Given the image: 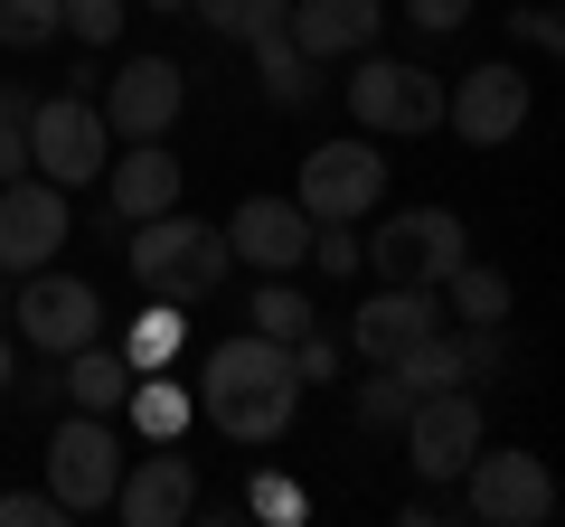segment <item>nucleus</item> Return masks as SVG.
<instances>
[{"label":"nucleus","instance_id":"f257e3e1","mask_svg":"<svg viewBox=\"0 0 565 527\" xmlns=\"http://www.w3.org/2000/svg\"><path fill=\"white\" fill-rule=\"evenodd\" d=\"M189 406H199L226 443H274V433L302 415V377H292L282 340L245 330V340H217V348H207V377H199Z\"/></svg>","mask_w":565,"mask_h":527},{"label":"nucleus","instance_id":"f03ea898","mask_svg":"<svg viewBox=\"0 0 565 527\" xmlns=\"http://www.w3.org/2000/svg\"><path fill=\"white\" fill-rule=\"evenodd\" d=\"M122 255H132V283L151 292V302H207V292L226 283V226H199L180 217V207H161V217H141L132 236H122Z\"/></svg>","mask_w":565,"mask_h":527},{"label":"nucleus","instance_id":"7ed1b4c3","mask_svg":"<svg viewBox=\"0 0 565 527\" xmlns=\"http://www.w3.org/2000/svg\"><path fill=\"white\" fill-rule=\"evenodd\" d=\"M359 255H367V273H377V283L444 292V273L471 255V236H462V217H452V207H396L377 236H359Z\"/></svg>","mask_w":565,"mask_h":527},{"label":"nucleus","instance_id":"20e7f679","mask_svg":"<svg viewBox=\"0 0 565 527\" xmlns=\"http://www.w3.org/2000/svg\"><path fill=\"white\" fill-rule=\"evenodd\" d=\"M302 217L311 226H359V217H377V198H386V151H377V132H349V142H321L302 161Z\"/></svg>","mask_w":565,"mask_h":527},{"label":"nucleus","instance_id":"39448f33","mask_svg":"<svg viewBox=\"0 0 565 527\" xmlns=\"http://www.w3.org/2000/svg\"><path fill=\"white\" fill-rule=\"evenodd\" d=\"M104 161H114V132H104L95 95H39L29 104V170L57 189H85L104 180Z\"/></svg>","mask_w":565,"mask_h":527},{"label":"nucleus","instance_id":"423d86ee","mask_svg":"<svg viewBox=\"0 0 565 527\" xmlns=\"http://www.w3.org/2000/svg\"><path fill=\"white\" fill-rule=\"evenodd\" d=\"M462 508L481 527H546V518H556V471H546L537 452H519V443H509V452L481 443L462 462Z\"/></svg>","mask_w":565,"mask_h":527},{"label":"nucleus","instance_id":"0eeeda50","mask_svg":"<svg viewBox=\"0 0 565 527\" xmlns=\"http://www.w3.org/2000/svg\"><path fill=\"white\" fill-rule=\"evenodd\" d=\"M396 433H405L415 481H462V462L490 443V433H481V396H471V386H434V396H415Z\"/></svg>","mask_w":565,"mask_h":527},{"label":"nucleus","instance_id":"6e6552de","mask_svg":"<svg viewBox=\"0 0 565 527\" xmlns=\"http://www.w3.org/2000/svg\"><path fill=\"white\" fill-rule=\"evenodd\" d=\"M114 481H122V433L104 424V415H66V424L47 433V490H57V508L66 518L114 508Z\"/></svg>","mask_w":565,"mask_h":527},{"label":"nucleus","instance_id":"1a4fd4ad","mask_svg":"<svg viewBox=\"0 0 565 527\" xmlns=\"http://www.w3.org/2000/svg\"><path fill=\"white\" fill-rule=\"evenodd\" d=\"M340 95L359 114V132H434L444 122V85L424 76V66H405V57H377V47L359 57V76Z\"/></svg>","mask_w":565,"mask_h":527},{"label":"nucleus","instance_id":"9d476101","mask_svg":"<svg viewBox=\"0 0 565 527\" xmlns=\"http://www.w3.org/2000/svg\"><path fill=\"white\" fill-rule=\"evenodd\" d=\"M10 321H20L29 348H47V358H66V348L104 340V292L76 283V273H57V264H39L20 283V302H10Z\"/></svg>","mask_w":565,"mask_h":527},{"label":"nucleus","instance_id":"9b49d317","mask_svg":"<svg viewBox=\"0 0 565 527\" xmlns=\"http://www.w3.org/2000/svg\"><path fill=\"white\" fill-rule=\"evenodd\" d=\"M66 236H76V217H66V189L57 180H39V170L0 180V273H39V264H57Z\"/></svg>","mask_w":565,"mask_h":527},{"label":"nucleus","instance_id":"f8f14e48","mask_svg":"<svg viewBox=\"0 0 565 527\" xmlns=\"http://www.w3.org/2000/svg\"><path fill=\"white\" fill-rule=\"evenodd\" d=\"M444 122L462 132L471 151H500V142H519L527 132V76L519 66H471L462 85H444Z\"/></svg>","mask_w":565,"mask_h":527},{"label":"nucleus","instance_id":"ddd939ff","mask_svg":"<svg viewBox=\"0 0 565 527\" xmlns=\"http://www.w3.org/2000/svg\"><path fill=\"white\" fill-rule=\"evenodd\" d=\"M180 104H189V85H180V66L170 57H132L122 76H104V132L114 142H161L170 122H180Z\"/></svg>","mask_w":565,"mask_h":527},{"label":"nucleus","instance_id":"4468645a","mask_svg":"<svg viewBox=\"0 0 565 527\" xmlns=\"http://www.w3.org/2000/svg\"><path fill=\"white\" fill-rule=\"evenodd\" d=\"M444 330V311H434V292L415 283H377L359 311H349V348H359V367H396L415 340H434Z\"/></svg>","mask_w":565,"mask_h":527},{"label":"nucleus","instance_id":"2eb2a0df","mask_svg":"<svg viewBox=\"0 0 565 527\" xmlns=\"http://www.w3.org/2000/svg\"><path fill=\"white\" fill-rule=\"evenodd\" d=\"M114 508L132 527H180L199 518V462H180V443H151V462H122Z\"/></svg>","mask_w":565,"mask_h":527},{"label":"nucleus","instance_id":"dca6fc26","mask_svg":"<svg viewBox=\"0 0 565 527\" xmlns=\"http://www.w3.org/2000/svg\"><path fill=\"white\" fill-rule=\"evenodd\" d=\"M226 255L255 264V273H292V264H311V217H302V198H245L236 217H226Z\"/></svg>","mask_w":565,"mask_h":527},{"label":"nucleus","instance_id":"f3484780","mask_svg":"<svg viewBox=\"0 0 565 527\" xmlns=\"http://www.w3.org/2000/svg\"><path fill=\"white\" fill-rule=\"evenodd\" d=\"M180 189H189V170H180V151H161V142H132V151H114V161H104V198H114L122 226L180 207Z\"/></svg>","mask_w":565,"mask_h":527},{"label":"nucleus","instance_id":"a211bd4d","mask_svg":"<svg viewBox=\"0 0 565 527\" xmlns=\"http://www.w3.org/2000/svg\"><path fill=\"white\" fill-rule=\"evenodd\" d=\"M377 0H282V39L302 57H367L377 47Z\"/></svg>","mask_w":565,"mask_h":527},{"label":"nucleus","instance_id":"6ab92c4d","mask_svg":"<svg viewBox=\"0 0 565 527\" xmlns=\"http://www.w3.org/2000/svg\"><path fill=\"white\" fill-rule=\"evenodd\" d=\"M66 406H76V415H114L122 406V396H132V367H122V348H104V340H85V348H66Z\"/></svg>","mask_w":565,"mask_h":527},{"label":"nucleus","instance_id":"aec40b11","mask_svg":"<svg viewBox=\"0 0 565 527\" xmlns=\"http://www.w3.org/2000/svg\"><path fill=\"white\" fill-rule=\"evenodd\" d=\"M444 302H452V321L462 330H509V311H519V292H509V273L500 264H452L444 273Z\"/></svg>","mask_w":565,"mask_h":527},{"label":"nucleus","instance_id":"412c9836","mask_svg":"<svg viewBox=\"0 0 565 527\" xmlns=\"http://www.w3.org/2000/svg\"><path fill=\"white\" fill-rule=\"evenodd\" d=\"M122 406H132V424L151 433V443H180V433L199 424V406H189V386L170 377V367H151V377H132V396H122Z\"/></svg>","mask_w":565,"mask_h":527},{"label":"nucleus","instance_id":"4be33fe9","mask_svg":"<svg viewBox=\"0 0 565 527\" xmlns=\"http://www.w3.org/2000/svg\"><path fill=\"white\" fill-rule=\"evenodd\" d=\"M245 47H255V66H264V95H274L282 114H302V104L321 95V76H311L321 57H302V47L282 39V29H264V39H245Z\"/></svg>","mask_w":565,"mask_h":527},{"label":"nucleus","instance_id":"5701e85b","mask_svg":"<svg viewBox=\"0 0 565 527\" xmlns=\"http://www.w3.org/2000/svg\"><path fill=\"white\" fill-rule=\"evenodd\" d=\"M180 348H189V321H180V302H161V311H141V321H132L122 367H132V377H151V367H170Z\"/></svg>","mask_w":565,"mask_h":527},{"label":"nucleus","instance_id":"b1692460","mask_svg":"<svg viewBox=\"0 0 565 527\" xmlns=\"http://www.w3.org/2000/svg\"><path fill=\"white\" fill-rule=\"evenodd\" d=\"M349 406H359V424H367V433H396V424H405V406H415V386H405L396 367H367V377L349 386Z\"/></svg>","mask_w":565,"mask_h":527},{"label":"nucleus","instance_id":"393cba45","mask_svg":"<svg viewBox=\"0 0 565 527\" xmlns=\"http://www.w3.org/2000/svg\"><path fill=\"white\" fill-rule=\"evenodd\" d=\"M255 330H264V340H302V330H311V302L292 292V273H264V292H255Z\"/></svg>","mask_w":565,"mask_h":527},{"label":"nucleus","instance_id":"a878e982","mask_svg":"<svg viewBox=\"0 0 565 527\" xmlns=\"http://www.w3.org/2000/svg\"><path fill=\"white\" fill-rule=\"evenodd\" d=\"M217 39H264V29H282V0H189Z\"/></svg>","mask_w":565,"mask_h":527},{"label":"nucleus","instance_id":"bb28decb","mask_svg":"<svg viewBox=\"0 0 565 527\" xmlns=\"http://www.w3.org/2000/svg\"><path fill=\"white\" fill-rule=\"evenodd\" d=\"M122 20H132L122 0H57V29H66L76 47H114V39H122Z\"/></svg>","mask_w":565,"mask_h":527},{"label":"nucleus","instance_id":"cd10ccee","mask_svg":"<svg viewBox=\"0 0 565 527\" xmlns=\"http://www.w3.org/2000/svg\"><path fill=\"white\" fill-rule=\"evenodd\" d=\"M29 85H0V180H20L29 170Z\"/></svg>","mask_w":565,"mask_h":527},{"label":"nucleus","instance_id":"c85d7f7f","mask_svg":"<svg viewBox=\"0 0 565 527\" xmlns=\"http://www.w3.org/2000/svg\"><path fill=\"white\" fill-rule=\"evenodd\" d=\"M57 39V0H0V47H47Z\"/></svg>","mask_w":565,"mask_h":527},{"label":"nucleus","instance_id":"c756f323","mask_svg":"<svg viewBox=\"0 0 565 527\" xmlns=\"http://www.w3.org/2000/svg\"><path fill=\"white\" fill-rule=\"evenodd\" d=\"M245 518H264V527H292V518H311V499L292 481H282V471H264L255 490H245Z\"/></svg>","mask_w":565,"mask_h":527},{"label":"nucleus","instance_id":"7c9ffc66","mask_svg":"<svg viewBox=\"0 0 565 527\" xmlns=\"http://www.w3.org/2000/svg\"><path fill=\"white\" fill-rule=\"evenodd\" d=\"M282 358H292V377H302V386H321V377H340V367H349V358H340V340H330L321 321H311L302 340H282Z\"/></svg>","mask_w":565,"mask_h":527},{"label":"nucleus","instance_id":"2f4dec72","mask_svg":"<svg viewBox=\"0 0 565 527\" xmlns=\"http://www.w3.org/2000/svg\"><path fill=\"white\" fill-rule=\"evenodd\" d=\"M311 264L340 273V283H359V236H349V226H311Z\"/></svg>","mask_w":565,"mask_h":527},{"label":"nucleus","instance_id":"473e14b6","mask_svg":"<svg viewBox=\"0 0 565 527\" xmlns=\"http://www.w3.org/2000/svg\"><path fill=\"white\" fill-rule=\"evenodd\" d=\"M57 490H0V527H57Z\"/></svg>","mask_w":565,"mask_h":527},{"label":"nucleus","instance_id":"72a5a7b5","mask_svg":"<svg viewBox=\"0 0 565 527\" xmlns=\"http://www.w3.org/2000/svg\"><path fill=\"white\" fill-rule=\"evenodd\" d=\"M405 20H415L424 39H452V29L471 20V0H405Z\"/></svg>","mask_w":565,"mask_h":527},{"label":"nucleus","instance_id":"f704fd0d","mask_svg":"<svg viewBox=\"0 0 565 527\" xmlns=\"http://www.w3.org/2000/svg\"><path fill=\"white\" fill-rule=\"evenodd\" d=\"M519 39L537 47V57H556V47H565V20H556V10L537 0V10H519Z\"/></svg>","mask_w":565,"mask_h":527},{"label":"nucleus","instance_id":"c9c22d12","mask_svg":"<svg viewBox=\"0 0 565 527\" xmlns=\"http://www.w3.org/2000/svg\"><path fill=\"white\" fill-rule=\"evenodd\" d=\"M20 386V348H10V330H0V396Z\"/></svg>","mask_w":565,"mask_h":527},{"label":"nucleus","instance_id":"e433bc0d","mask_svg":"<svg viewBox=\"0 0 565 527\" xmlns=\"http://www.w3.org/2000/svg\"><path fill=\"white\" fill-rule=\"evenodd\" d=\"M141 10H170V20H180V10H189V0H141Z\"/></svg>","mask_w":565,"mask_h":527}]
</instances>
